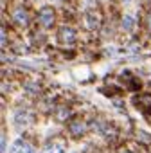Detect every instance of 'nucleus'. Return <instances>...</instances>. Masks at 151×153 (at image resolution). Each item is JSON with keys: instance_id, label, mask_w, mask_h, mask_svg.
Wrapping results in <instances>:
<instances>
[{"instance_id": "f257e3e1", "label": "nucleus", "mask_w": 151, "mask_h": 153, "mask_svg": "<svg viewBox=\"0 0 151 153\" xmlns=\"http://www.w3.org/2000/svg\"><path fill=\"white\" fill-rule=\"evenodd\" d=\"M38 20H40V24L43 27H50L54 24V11L50 7H43L40 11V15H38Z\"/></svg>"}, {"instance_id": "f03ea898", "label": "nucleus", "mask_w": 151, "mask_h": 153, "mask_svg": "<svg viewBox=\"0 0 151 153\" xmlns=\"http://www.w3.org/2000/svg\"><path fill=\"white\" fill-rule=\"evenodd\" d=\"M11 153H34V149H33V146H31L27 140L18 139V140L13 144V151H11Z\"/></svg>"}, {"instance_id": "7ed1b4c3", "label": "nucleus", "mask_w": 151, "mask_h": 153, "mask_svg": "<svg viewBox=\"0 0 151 153\" xmlns=\"http://www.w3.org/2000/svg\"><path fill=\"white\" fill-rule=\"evenodd\" d=\"M31 123V115L27 114V112H16L15 114V126L18 128V130H22V128H25L27 124Z\"/></svg>"}, {"instance_id": "20e7f679", "label": "nucleus", "mask_w": 151, "mask_h": 153, "mask_svg": "<svg viewBox=\"0 0 151 153\" xmlns=\"http://www.w3.org/2000/svg\"><path fill=\"white\" fill-rule=\"evenodd\" d=\"M59 34H61V40H63V42H68V43H72L74 38H76V36H74V31L68 29V27H63Z\"/></svg>"}, {"instance_id": "39448f33", "label": "nucleus", "mask_w": 151, "mask_h": 153, "mask_svg": "<svg viewBox=\"0 0 151 153\" xmlns=\"http://www.w3.org/2000/svg\"><path fill=\"white\" fill-rule=\"evenodd\" d=\"M15 20L20 24V25H27V13L24 9H16L15 11Z\"/></svg>"}, {"instance_id": "423d86ee", "label": "nucleus", "mask_w": 151, "mask_h": 153, "mask_svg": "<svg viewBox=\"0 0 151 153\" xmlns=\"http://www.w3.org/2000/svg\"><path fill=\"white\" fill-rule=\"evenodd\" d=\"M70 131H72V135H81V133L85 131V123H81V121L74 123V124L70 126Z\"/></svg>"}, {"instance_id": "0eeeda50", "label": "nucleus", "mask_w": 151, "mask_h": 153, "mask_svg": "<svg viewBox=\"0 0 151 153\" xmlns=\"http://www.w3.org/2000/svg\"><path fill=\"white\" fill-rule=\"evenodd\" d=\"M133 25H135V18H133V16H130V15H126V16L122 18V27H124L126 31H131V29H133Z\"/></svg>"}, {"instance_id": "6e6552de", "label": "nucleus", "mask_w": 151, "mask_h": 153, "mask_svg": "<svg viewBox=\"0 0 151 153\" xmlns=\"http://www.w3.org/2000/svg\"><path fill=\"white\" fill-rule=\"evenodd\" d=\"M45 153H65V149H63V146H61L59 142H54V144L47 146Z\"/></svg>"}, {"instance_id": "1a4fd4ad", "label": "nucleus", "mask_w": 151, "mask_h": 153, "mask_svg": "<svg viewBox=\"0 0 151 153\" xmlns=\"http://www.w3.org/2000/svg\"><path fill=\"white\" fill-rule=\"evenodd\" d=\"M138 139H140V140H144V142H151V137H147V133H146V131H138Z\"/></svg>"}, {"instance_id": "9d476101", "label": "nucleus", "mask_w": 151, "mask_h": 153, "mask_svg": "<svg viewBox=\"0 0 151 153\" xmlns=\"http://www.w3.org/2000/svg\"><path fill=\"white\" fill-rule=\"evenodd\" d=\"M124 153H130V151H124Z\"/></svg>"}]
</instances>
